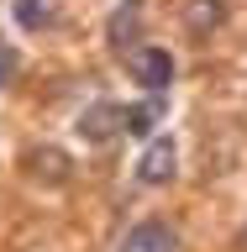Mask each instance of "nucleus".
<instances>
[{
    "label": "nucleus",
    "instance_id": "5",
    "mask_svg": "<svg viewBox=\"0 0 247 252\" xmlns=\"http://www.w3.org/2000/svg\"><path fill=\"white\" fill-rule=\"evenodd\" d=\"M221 21H226V0H184V27L195 37H211Z\"/></svg>",
    "mask_w": 247,
    "mask_h": 252
},
{
    "label": "nucleus",
    "instance_id": "4",
    "mask_svg": "<svg viewBox=\"0 0 247 252\" xmlns=\"http://www.w3.org/2000/svg\"><path fill=\"white\" fill-rule=\"evenodd\" d=\"M121 121H126V105H106V100H100V105H90L84 116H79V131H84L90 142H106V137L121 131Z\"/></svg>",
    "mask_w": 247,
    "mask_h": 252
},
{
    "label": "nucleus",
    "instance_id": "9",
    "mask_svg": "<svg viewBox=\"0 0 247 252\" xmlns=\"http://www.w3.org/2000/svg\"><path fill=\"white\" fill-rule=\"evenodd\" d=\"M16 68H21V58H16V47H5V42H0V90H5V84L16 79Z\"/></svg>",
    "mask_w": 247,
    "mask_h": 252
},
{
    "label": "nucleus",
    "instance_id": "6",
    "mask_svg": "<svg viewBox=\"0 0 247 252\" xmlns=\"http://www.w3.org/2000/svg\"><path fill=\"white\" fill-rule=\"evenodd\" d=\"M158 121H163V94H147L142 105H126L121 131H132V137H147V131H153Z\"/></svg>",
    "mask_w": 247,
    "mask_h": 252
},
{
    "label": "nucleus",
    "instance_id": "8",
    "mask_svg": "<svg viewBox=\"0 0 247 252\" xmlns=\"http://www.w3.org/2000/svg\"><path fill=\"white\" fill-rule=\"evenodd\" d=\"M11 11H16V21H21L27 32H42V27L58 21V0H16Z\"/></svg>",
    "mask_w": 247,
    "mask_h": 252
},
{
    "label": "nucleus",
    "instance_id": "2",
    "mask_svg": "<svg viewBox=\"0 0 247 252\" xmlns=\"http://www.w3.org/2000/svg\"><path fill=\"white\" fill-rule=\"evenodd\" d=\"M174 163H179L174 142L158 137V142H147V153L137 158V179H142V184H169V179H174Z\"/></svg>",
    "mask_w": 247,
    "mask_h": 252
},
{
    "label": "nucleus",
    "instance_id": "1",
    "mask_svg": "<svg viewBox=\"0 0 247 252\" xmlns=\"http://www.w3.org/2000/svg\"><path fill=\"white\" fill-rule=\"evenodd\" d=\"M126 68H132V79H137L147 94H163L174 84V58L163 47H132V53H126Z\"/></svg>",
    "mask_w": 247,
    "mask_h": 252
},
{
    "label": "nucleus",
    "instance_id": "3",
    "mask_svg": "<svg viewBox=\"0 0 247 252\" xmlns=\"http://www.w3.org/2000/svg\"><path fill=\"white\" fill-rule=\"evenodd\" d=\"M121 252H179V231L163 220H142L137 231H126Z\"/></svg>",
    "mask_w": 247,
    "mask_h": 252
},
{
    "label": "nucleus",
    "instance_id": "7",
    "mask_svg": "<svg viewBox=\"0 0 247 252\" xmlns=\"http://www.w3.org/2000/svg\"><path fill=\"white\" fill-rule=\"evenodd\" d=\"M110 42L126 53V42H137V32H142V11H137V0H126V5H116V16H110Z\"/></svg>",
    "mask_w": 247,
    "mask_h": 252
},
{
    "label": "nucleus",
    "instance_id": "10",
    "mask_svg": "<svg viewBox=\"0 0 247 252\" xmlns=\"http://www.w3.org/2000/svg\"><path fill=\"white\" fill-rule=\"evenodd\" d=\"M242 247H247V231H242Z\"/></svg>",
    "mask_w": 247,
    "mask_h": 252
}]
</instances>
